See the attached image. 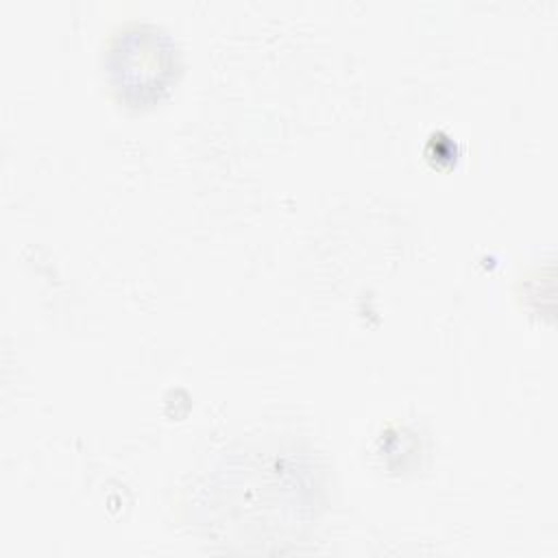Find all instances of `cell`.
Here are the masks:
<instances>
[{"label":"cell","mask_w":558,"mask_h":558,"mask_svg":"<svg viewBox=\"0 0 558 558\" xmlns=\"http://www.w3.org/2000/svg\"><path fill=\"white\" fill-rule=\"evenodd\" d=\"M116 63L111 68L116 76V85L126 89L137 68H146L148 76L155 81L159 89L166 87L172 70V50L166 48V39L157 33H126L113 50Z\"/></svg>","instance_id":"6da1fadb"}]
</instances>
